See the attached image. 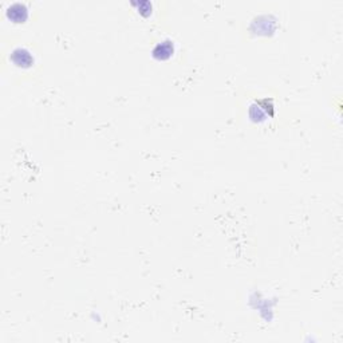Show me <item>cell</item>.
I'll return each instance as SVG.
<instances>
[{
    "mask_svg": "<svg viewBox=\"0 0 343 343\" xmlns=\"http://www.w3.org/2000/svg\"><path fill=\"white\" fill-rule=\"evenodd\" d=\"M11 61L14 62L15 66H18V67L27 68L31 67L32 63H34V57H32V54L27 48L18 47L11 54Z\"/></svg>",
    "mask_w": 343,
    "mask_h": 343,
    "instance_id": "cell-1",
    "label": "cell"
},
{
    "mask_svg": "<svg viewBox=\"0 0 343 343\" xmlns=\"http://www.w3.org/2000/svg\"><path fill=\"white\" fill-rule=\"evenodd\" d=\"M7 16L11 20L16 21V23H21L29 16V8L26 7V4L21 3L11 4L10 7L7 8Z\"/></svg>",
    "mask_w": 343,
    "mask_h": 343,
    "instance_id": "cell-2",
    "label": "cell"
},
{
    "mask_svg": "<svg viewBox=\"0 0 343 343\" xmlns=\"http://www.w3.org/2000/svg\"><path fill=\"white\" fill-rule=\"evenodd\" d=\"M175 51V46H173V42L172 40H164V42H160L157 46L154 47L153 50V55L157 59H161V61H165V59H168L170 57L172 54Z\"/></svg>",
    "mask_w": 343,
    "mask_h": 343,
    "instance_id": "cell-3",
    "label": "cell"
},
{
    "mask_svg": "<svg viewBox=\"0 0 343 343\" xmlns=\"http://www.w3.org/2000/svg\"><path fill=\"white\" fill-rule=\"evenodd\" d=\"M139 10H141V14H150L152 12V4L149 3V2H141V3L138 4Z\"/></svg>",
    "mask_w": 343,
    "mask_h": 343,
    "instance_id": "cell-4",
    "label": "cell"
}]
</instances>
